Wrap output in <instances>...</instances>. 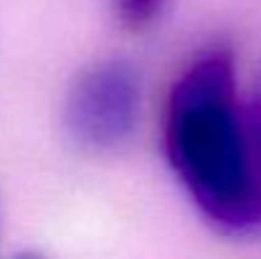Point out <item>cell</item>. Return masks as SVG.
<instances>
[{"label":"cell","mask_w":261,"mask_h":259,"mask_svg":"<svg viewBox=\"0 0 261 259\" xmlns=\"http://www.w3.org/2000/svg\"><path fill=\"white\" fill-rule=\"evenodd\" d=\"M165 155L205 221L228 237L261 234L246 104L228 49L203 51L175 79L165 104Z\"/></svg>","instance_id":"cell-1"},{"label":"cell","mask_w":261,"mask_h":259,"mask_svg":"<svg viewBox=\"0 0 261 259\" xmlns=\"http://www.w3.org/2000/svg\"><path fill=\"white\" fill-rule=\"evenodd\" d=\"M140 120V77L124 59H104L84 69L66 94L69 140L91 155L122 150Z\"/></svg>","instance_id":"cell-2"},{"label":"cell","mask_w":261,"mask_h":259,"mask_svg":"<svg viewBox=\"0 0 261 259\" xmlns=\"http://www.w3.org/2000/svg\"><path fill=\"white\" fill-rule=\"evenodd\" d=\"M165 3L168 0H112V8L122 26L140 31V28H147L163 13Z\"/></svg>","instance_id":"cell-3"},{"label":"cell","mask_w":261,"mask_h":259,"mask_svg":"<svg viewBox=\"0 0 261 259\" xmlns=\"http://www.w3.org/2000/svg\"><path fill=\"white\" fill-rule=\"evenodd\" d=\"M18 259H41V257H38V254H20Z\"/></svg>","instance_id":"cell-4"}]
</instances>
